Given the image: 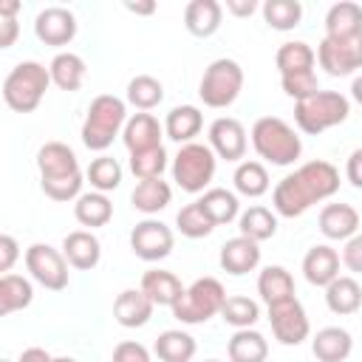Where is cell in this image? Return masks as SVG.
Returning <instances> with one entry per match:
<instances>
[{"label": "cell", "mask_w": 362, "mask_h": 362, "mask_svg": "<svg viewBox=\"0 0 362 362\" xmlns=\"http://www.w3.org/2000/svg\"><path fill=\"white\" fill-rule=\"evenodd\" d=\"M130 201H133V206H136L139 212H144V215H156V212H161V209L173 201V189H170V184L161 181V178L139 181L136 189L130 192Z\"/></svg>", "instance_id": "4dcf8cb0"}, {"label": "cell", "mask_w": 362, "mask_h": 362, "mask_svg": "<svg viewBox=\"0 0 362 362\" xmlns=\"http://www.w3.org/2000/svg\"><path fill=\"white\" fill-rule=\"evenodd\" d=\"M223 6L218 0H189L184 8V25L192 37H212L221 28Z\"/></svg>", "instance_id": "cb8c5ba5"}, {"label": "cell", "mask_w": 362, "mask_h": 362, "mask_svg": "<svg viewBox=\"0 0 362 362\" xmlns=\"http://www.w3.org/2000/svg\"><path fill=\"white\" fill-rule=\"evenodd\" d=\"M17 362H54V356L48 351H42V348H28V351L20 354Z\"/></svg>", "instance_id": "f5cc1de1"}, {"label": "cell", "mask_w": 362, "mask_h": 362, "mask_svg": "<svg viewBox=\"0 0 362 362\" xmlns=\"http://www.w3.org/2000/svg\"><path fill=\"white\" fill-rule=\"evenodd\" d=\"M263 20L274 31H291L303 20V6L297 0H266L263 3Z\"/></svg>", "instance_id": "ab89813d"}, {"label": "cell", "mask_w": 362, "mask_h": 362, "mask_svg": "<svg viewBox=\"0 0 362 362\" xmlns=\"http://www.w3.org/2000/svg\"><path fill=\"white\" fill-rule=\"evenodd\" d=\"M20 11V3L17 0H6V3H0V17H14Z\"/></svg>", "instance_id": "11a10c76"}, {"label": "cell", "mask_w": 362, "mask_h": 362, "mask_svg": "<svg viewBox=\"0 0 362 362\" xmlns=\"http://www.w3.org/2000/svg\"><path fill=\"white\" fill-rule=\"evenodd\" d=\"M156 305H167V308H173L178 300H181V294L187 291L184 286H181V280L173 274V272H164V269H147L144 274H141V286H139Z\"/></svg>", "instance_id": "7402d4cb"}, {"label": "cell", "mask_w": 362, "mask_h": 362, "mask_svg": "<svg viewBox=\"0 0 362 362\" xmlns=\"http://www.w3.org/2000/svg\"><path fill=\"white\" fill-rule=\"evenodd\" d=\"M232 181H235V189L246 198H260L263 192H269V173L260 161H240Z\"/></svg>", "instance_id": "f35d334b"}, {"label": "cell", "mask_w": 362, "mask_h": 362, "mask_svg": "<svg viewBox=\"0 0 362 362\" xmlns=\"http://www.w3.org/2000/svg\"><path fill=\"white\" fill-rule=\"evenodd\" d=\"M356 34H362V6L351 3V0L334 3L325 14V37L348 40Z\"/></svg>", "instance_id": "d4e9b609"}, {"label": "cell", "mask_w": 362, "mask_h": 362, "mask_svg": "<svg viewBox=\"0 0 362 362\" xmlns=\"http://www.w3.org/2000/svg\"><path fill=\"white\" fill-rule=\"evenodd\" d=\"M229 362H266L269 356V342L260 331L255 328H240L232 334L229 345Z\"/></svg>", "instance_id": "f1b7e54d"}, {"label": "cell", "mask_w": 362, "mask_h": 362, "mask_svg": "<svg viewBox=\"0 0 362 362\" xmlns=\"http://www.w3.org/2000/svg\"><path fill=\"white\" fill-rule=\"evenodd\" d=\"M48 85H51V71L42 62L25 59V62H17L3 79V99L11 110L31 113L40 107Z\"/></svg>", "instance_id": "277c9868"}, {"label": "cell", "mask_w": 362, "mask_h": 362, "mask_svg": "<svg viewBox=\"0 0 362 362\" xmlns=\"http://www.w3.org/2000/svg\"><path fill=\"white\" fill-rule=\"evenodd\" d=\"M345 175H348V181H351L356 189H362V147H359V150H354V153L348 156Z\"/></svg>", "instance_id": "681fc988"}, {"label": "cell", "mask_w": 362, "mask_h": 362, "mask_svg": "<svg viewBox=\"0 0 362 362\" xmlns=\"http://www.w3.org/2000/svg\"><path fill=\"white\" fill-rule=\"evenodd\" d=\"M339 189V170L331 161H305L300 164L294 173H288L286 178H280V184L272 192V204L274 212L283 218H300L303 212H308L317 201L331 198Z\"/></svg>", "instance_id": "6da1fadb"}, {"label": "cell", "mask_w": 362, "mask_h": 362, "mask_svg": "<svg viewBox=\"0 0 362 362\" xmlns=\"http://www.w3.org/2000/svg\"><path fill=\"white\" fill-rule=\"evenodd\" d=\"M195 339L187 334V331H175V328H170V331H164V334H158V339H156V356L161 359V362H189L192 356H195Z\"/></svg>", "instance_id": "d6a6232c"}, {"label": "cell", "mask_w": 362, "mask_h": 362, "mask_svg": "<svg viewBox=\"0 0 362 362\" xmlns=\"http://www.w3.org/2000/svg\"><path fill=\"white\" fill-rule=\"evenodd\" d=\"M240 88H243V68L235 59L221 57L206 65L198 85V96L206 107H229L238 99Z\"/></svg>", "instance_id": "ba28073f"}, {"label": "cell", "mask_w": 362, "mask_h": 362, "mask_svg": "<svg viewBox=\"0 0 362 362\" xmlns=\"http://www.w3.org/2000/svg\"><path fill=\"white\" fill-rule=\"evenodd\" d=\"M173 243H175L173 229L161 221H153V218L136 223L133 232H130V249L136 252V257H141L147 263L164 260L173 252Z\"/></svg>", "instance_id": "4fadbf2b"}, {"label": "cell", "mask_w": 362, "mask_h": 362, "mask_svg": "<svg viewBox=\"0 0 362 362\" xmlns=\"http://www.w3.org/2000/svg\"><path fill=\"white\" fill-rule=\"evenodd\" d=\"M342 263H345V269L362 274V232H356L354 238L345 240V246H342Z\"/></svg>", "instance_id": "7dc6e473"}, {"label": "cell", "mask_w": 362, "mask_h": 362, "mask_svg": "<svg viewBox=\"0 0 362 362\" xmlns=\"http://www.w3.org/2000/svg\"><path fill=\"white\" fill-rule=\"evenodd\" d=\"M17 249H20V246H17V240H14L11 235H0V272H3V274H11V266H14V260L20 257Z\"/></svg>", "instance_id": "c3c4849f"}, {"label": "cell", "mask_w": 362, "mask_h": 362, "mask_svg": "<svg viewBox=\"0 0 362 362\" xmlns=\"http://www.w3.org/2000/svg\"><path fill=\"white\" fill-rule=\"evenodd\" d=\"M238 229H240V235L243 238H252V240H269V238H274V232H277V218H274V212L272 209H266V206H249L246 212H240V218H238Z\"/></svg>", "instance_id": "8d00e7d4"}, {"label": "cell", "mask_w": 362, "mask_h": 362, "mask_svg": "<svg viewBox=\"0 0 362 362\" xmlns=\"http://www.w3.org/2000/svg\"><path fill=\"white\" fill-rule=\"evenodd\" d=\"M311 351L320 362H345L354 351V339L345 328L339 325H328V328H320L311 339Z\"/></svg>", "instance_id": "603a6c76"}, {"label": "cell", "mask_w": 362, "mask_h": 362, "mask_svg": "<svg viewBox=\"0 0 362 362\" xmlns=\"http://www.w3.org/2000/svg\"><path fill=\"white\" fill-rule=\"evenodd\" d=\"M215 153L209 144H181V150L173 158V181L184 189V192H204V187H209L212 175H215Z\"/></svg>", "instance_id": "9c48e42d"}, {"label": "cell", "mask_w": 362, "mask_h": 362, "mask_svg": "<svg viewBox=\"0 0 362 362\" xmlns=\"http://www.w3.org/2000/svg\"><path fill=\"white\" fill-rule=\"evenodd\" d=\"M303 274L311 286H328L339 277V252L328 243H317L303 257Z\"/></svg>", "instance_id": "e0dca14e"}, {"label": "cell", "mask_w": 362, "mask_h": 362, "mask_svg": "<svg viewBox=\"0 0 362 362\" xmlns=\"http://www.w3.org/2000/svg\"><path fill=\"white\" fill-rule=\"evenodd\" d=\"M206 362H218V359H206Z\"/></svg>", "instance_id": "680465c9"}, {"label": "cell", "mask_w": 362, "mask_h": 362, "mask_svg": "<svg viewBox=\"0 0 362 362\" xmlns=\"http://www.w3.org/2000/svg\"><path fill=\"white\" fill-rule=\"evenodd\" d=\"M325 305L339 317L356 314L362 305V286L354 277H337L325 286Z\"/></svg>", "instance_id": "83f0119b"}, {"label": "cell", "mask_w": 362, "mask_h": 362, "mask_svg": "<svg viewBox=\"0 0 362 362\" xmlns=\"http://www.w3.org/2000/svg\"><path fill=\"white\" fill-rule=\"evenodd\" d=\"M280 85H283V93L291 96V99H297V102L320 93V82H317V74L314 71L286 74V76H280Z\"/></svg>", "instance_id": "f6af8a7d"}, {"label": "cell", "mask_w": 362, "mask_h": 362, "mask_svg": "<svg viewBox=\"0 0 362 362\" xmlns=\"http://www.w3.org/2000/svg\"><path fill=\"white\" fill-rule=\"evenodd\" d=\"M269 322H272V334L280 345H300L311 334L305 308L297 297L277 303V305H269Z\"/></svg>", "instance_id": "7c38bea8"}, {"label": "cell", "mask_w": 362, "mask_h": 362, "mask_svg": "<svg viewBox=\"0 0 362 362\" xmlns=\"http://www.w3.org/2000/svg\"><path fill=\"white\" fill-rule=\"evenodd\" d=\"M223 322H229L232 328H252L260 320V305L249 297H226L223 308H221Z\"/></svg>", "instance_id": "7bdbcfd3"}, {"label": "cell", "mask_w": 362, "mask_h": 362, "mask_svg": "<svg viewBox=\"0 0 362 362\" xmlns=\"http://www.w3.org/2000/svg\"><path fill=\"white\" fill-rule=\"evenodd\" d=\"M37 170H40V184L42 192L51 201H74L82 195V170L76 161V153L62 144V141H48L37 150Z\"/></svg>", "instance_id": "7a4b0ae2"}, {"label": "cell", "mask_w": 362, "mask_h": 362, "mask_svg": "<svg viewBox=\"0 0 362 362\" xmlns=\"http://www.w3.org/2000/svg\"><path fill=\"white\" fill-rule=\"evenodd\" d=\"M34 34L45 45H54V48L68 45L76 37V17H74V11H68L62 6H48L37 14Z\"/></svg>", "instance_id": "5bb4252c"}, {"label": "cell", "mask_w": 362, "mask_h": 362, "mask_svg": "<svg viewBox=\"0 0 362 362\" xmlns=\"http://www.w3.org/2000/svg\"><path fill=\"white\" fill-rule=\"evenodd\" d=\"M351 96H354V99L362 105V74L354 79V85H351Z\"/></svg>", "instance_id": "9f6ffc18"}, {"label": "cell", "mask_w": 362, "mask_h": 362, "mask_svg": "<svg viewBox=\"0 0 362 362\" xmlns=\"http://www.w3.org/2000/svg\"><path fill=\"white\" fill-rule=\"evenodd\" d=\"M252 147L263 161L274 167H288L303 153V141L294 127L277 116H260L252 124Z\"/></svg>", "instance_id": "3957f363"}, {"label": "cell", "mask_w": 362, "mask_h": 362, "mask_svg": "<svg viewBox=\"0 0 362 362\" xmlns=\"http://www.w3.org/2000/svg\"><path fill=\"white\" fill-rule=\"evenodd\" d=\"M3 362H11V359H3Z\"/></svg>", "instance_id": "91938a15"}, {"label": "cell", "mask_w": 362, "mask_h": 362, "mask_svg": "<svg viewBox=\"0 0 362 362\" xmlns=\"http://www.w3.org/2000/svg\"><path fill=\"white\" fill-rule=\"evenodd\" d=\"M257 294L263 297L266 305L294 300V277L283 266H266L257 277Z\"/></svg>", "instance_id": "4316f807"}, {"label": "cell", "mask_w": 362, "mask_h": 362, "mask_svg": "<svg viewBox=\"0 0 362 362\" xmlns=\"http://www.w3.org/2000/svg\"><path fill=\"white\" fill-rule=\"evenodd\" d=\"M198 204H201L204 212L215 221V226H218V223H229V221H235L238 212H240V201H238V195L229 192V189H223V187H212V189H206V192L198 198Z\"/></svg>", "instance_id": "e575fe53"}, {"label": "cell", "mask_w": 362, "mask_h": 362, "mask_svg": "<svg viewBox=\"0 0 362 362\" xmlns=\"http://www.w3.org/2000/svg\"><path fill=\"white\" fill-rule=\"evenodd\" d=\"M161 99H164V85L156 76L139 74V76H133L127 82V102L133 107H139L141 113L144 110H153L156 105H161Z\"/></svg>", "instance_id": "74e56055"}, {"label": "cell", "mask_w": 362, "mask_h": 362, "mask_svg": "<svg viewBox=\"0 0 362 362\" xmlns=\"http://www.w3.org/2000/svg\"><path fill=\"white\" fill-rule=\"evenodd\" d=\"M348 113H351V102L337 90H320L294 105V122L308 136H320L322 130L342 124Z\"/></svg>", "instance_id": "8992f818"}, {"label": "cell", "mask_w": 362, "mask_h": 362, "mask_svg": "<svg viewBox=\"0 0 362 362\" xmlns=\"http://www.w3.org/2000/svg\"><path fill=\"white\" fill-rule=\"evenodd\" d=\"M314 59H317L314 48H311L308 42H303V40L283 42V45L277 48V57H274V62H277V68H280V76H286V74H300V71H314Z\"/></svg>", "instance_id": "836d02e7"}, {"label": "cell", "mask_w": 362, "mask_h": 362, "mask_svg": "<svg viewBox=\"0 0 362 362\" xmlns=\"http://www.w3.org/2000/svg\"><path fill=\"white\" fill-rule=\"evenodd\" d=\"M54 362H76L74 356H54Z\"/></svg>", "instance_id": "6f0895ef"}, {"label": "cell", "mask_w": 362, "mask_h": 362, "mask_svg": "<svg viewBox=\"0 0 362 362\" xmlns=\"http://www.w3.org/2000/svg\"><path fill=\"white\" fill-rule=\"evenodd\" d=\"M359 229V212L351 204H328L320 212V232L328 240H348Z\"/></svg>", "instance_id": "44dd1931"}, {"label": "cell", "mask_w": 362, "mask_h": 362, "mask_svg": "<svg viewBox=\"0 0 362 362\" xmlns=\"http://www.w3.org/2000/svg\"><path fill=\"white\" fill-rule=\"evenodd\" d=\"M317 59H320V68H325V74L331 76H348L359 71L362 68V34L348 37V40L322 37L317 45Z\"/></svg>", "instance_id": "8fae6325"}, {"label": "cell", "mask_w": 362, "mask_h": 362, "mask_svg": "<svg viewBox=\"0 0 362 362\" xmlns=\"http://www.w3.org/2000/svg\"><path fill=\"white\" fill-rule=\"evenodd\" d=\"M164 170H167V150H164V147H153V150H141V153H130V173H133L139 181L161 178Z\"/></svg>", "instance_id": "ee69618b"}, {"label": "cell", "mask_w": 362, "mask_h": 362, "mask_svg": "<svg viewBox=\"0 0 362 362\" xmlns=\"http://www.w3.org/2000/svg\"><path fill=\"white\" fill-rule=\"evenodd\" d=\"M85 178L90 181V187L96 192H110V189H116L122 184V164L116 158H110V156H99V158H93L88 164Z\"/></svg>", "instance_id": "60d3db41"}, {"label": "cell", "mask_w": 362, "mask_h": 362, "mask_svg": "<svg viewBox=\"0 0 362 362\" xmlns=\"http://www.w3.org/2000/svg\"><path fill=\"white\" fill-rule=\"evenodd\" d=\"M74 215H76V221H79L82 226L96 229V226L110 223V218H113V204H110V198H107L105 192H82V195L76 198V204H74Z\"/></svg>", "instance_id": "1f68e13d"}, {"label": "cell", "mask_w": 362, "mask_h": 362, "mask_svg": "<svg viewBox=\"0 0 362 362\" xmlns=\"http://www.w3.org/2000/svg\"><path fill=\"white\" fill-rule=\"evenodd\" d=\"M127 124V107L119 96L113 93H102L90 102L85 124H82V144L88 150H107L113 144V139L119 136V130H124Z\"/></svg>", "instance_id": "5b68a950"}, {"label": "cell", "mask_w": 362, "mask_h": 362, "mask_svg": "<svg viewBox=\"0 0 362 362\" xmlns=\"http://www.w3.org/2000/svg\"><path fill=\"white\" fill-rule=\"evenodd\" d=\"M175 226H178V232L187 235V238H206V235L215 229V221L204 212V206H201L198 201H192V204H187V206L178 209Z\"/></svg>", "instance_id": "b9f144b4"}, {"label": "cell", "mask_w": 362, "mask_h": 362, "mask_svg": "<svg viewBox=\"0 0 362 362\" xmlns=\"http://www.w3.org/2000/svg\"><path fill=\"white\" fill-rule=\"evenodd\" d=\"M124 8L133 11V14H153L156 11V3H124Z\"/></svg>", "instance_id": "db71d44e"}, {"label": "cell", "mask_w": 362, "mask_h": 362, "mask_svg": "<svg viewBox=\"0 0 362 362\" xmlns=\"http://www.w3.org/2000/svg\"><path fill=\"white\" fill-rule=\"evenodd\" d=\"M113 362H150V351L141 342L127 339L113 348Z\"/></svg>", "instance_id": "bcb514c9"}, {"label": "cell", "mask_w": 362, "mask_h": 362, "mask_svg": "<svg viewBox=\"0 0 362 362\" xmlns=\"http://www.w3.org/2000/svg\"><path fill=\"white\" fill-rule=\"evenodd\" d=\"M31 300H34V288L25 277H20V274H3L0 277V314L3 317L31 305Z\"/></svg>", "instance_id": "d590c367"}, {"label": "cell", "mask_w": 362, "mask_h": 362, "mask_svg": "<svg viewBox=\"0 0 362 362\" xmlns=\"http://www.w3.org/2000/svg\"><path fill=\"white\" fill-rule=\"evenodd\" d=\"M25 269L48 291H62L68 286V260L48 243H34L25 249Z\"/></svg>", "instance_id": "30bf717a"}, {"label": "cell", "mask_w": 362, "mask_h": 362, "mask_svg": "<svg viewBox=\"0 0 362 362\" xmlns=\"http://www.w3.org/2000/svg\"><path fill=\"white\" fill-rule=\"evenodd\" d=\"M255 8H257L255 0H226V11H232L235 17H249L255 14Z\"/></svg>", "instance_id": "816d5d0a"}, {"label": "cell", "mask_w": 362, "mask_h": 362, "mask_svg": "<svg viewBox=\"0 0 362 362\" xmlns=\"http://www.w3.org/2000/svg\"><path fill=\"white\" fill-rule=\"evenodd\" d=\"M17 17H0V48H11L17 40Z\"/></svg>", "instance_id": "f907efd6"}, {"label": "cell", "mask_w": 362, "mask_h": 362, "mask_svg": "<svg viewBox=\"0 0 362 362\" xmlns=\"http://www.w3.org/2000/svg\"><path fill=\"white\" fill-rule=\"evenodd\" d=\"M223 303H226V291H223L221 280H215V277H198L181 294V300L173 305V317L178 322H187V325H198V322H206L209 317L221 314Z\"/></svg>", "instance_id": "52a82bcc"}, {"label": "cell", "mask_w": 362, "mask_h": 362, "mask_svg": "<svg viewBox=\"0 0 362 362\" xmlns=\"http://www.w3.org/2000/svg\"><path fill=\"white\" fill-rule=\"evenodd\" d=\"M62 255H65V260H68L74 269L88 272V269H93V266L99 263V257H102V243L96 240L93 232L76 229V232H68V235H65V240H62Z\"/></svg>", "instance_id": "d6986e66"}, {"label": "cell", "mask_w": 362, "mask_h": 362, "mask_svg": "<svg viewBox=\"0 0 362 362\" xmlns=\"http://www.w3.org/2000/svg\"><path fill=\"white\" fill-rule=\"evenodd\" d=\"M246 127L232 119V116H221L209 124V147L218 158L226 161H240L246 156Z\"/></svg>", "instance_id": "9a60e30c"}, {"label": "cell", "mask_w": 362, "mask_h": 362, "mask_svg": "<svg viewBox=\"0 0 362 362\" xmlns=\"http://www.w3.org/2000/svg\"><path fill=\"white\" fill-rule=\"evenodd\" d=\"M122 141L130 153H141V150H153L161 147V124L153 113H136L127 119L124 130H122Z\"/></svg>", "instance_id": "ffe728a7"}, {"label": "cell", "mask_w": 362, "mask_h": 362, "mask_svg": "<svg viewBox=\"0 0 362 362\" xmlns=\"http://www.w3.org/2000/svg\"><path fill=\"white\" fill-rule=\"evenodd\" d=\"M156 303L141 288H124L113 303V317L124 328H141L150 322Z\"/></svg>", "instance_id": "ac0fdd59"}, {"label": "cell", "mask_w": 362, "mask_h": 362, "mask_svg": "<svg viewBox=\"0 0 362 362\" xmlns=\"http://www.w3.org/2000/svg\"><path fill=\"white\" fill-rule=\"evenodd\" d=\"M51 71V82L59 88V90H79L82 79H85V59L79 54H71V51H62L51 59L48 65Z\"/></svg>", "instance_id": "f546056e"}, {"label": "cell", "mask_w": 362, "mask_h": 362, "mask_svg": "<svg viewBox=\"0 0 362 362\" xmlns=\"http://www.w3.org/2000/svg\"><path fill=\"white\" fill-rule=\"evenodd\" d=\"M257 263H260V246L252 238L238 235V238H229L221 246V269L229 272V274H235V277L255 272Z\"/></svg>", "instance_id": "2e32d148"}, {"label": "cell", "mask_w": 362, "mask_h": 362, "mask_svg": "<svg viewBox=\"0 0 362 362\" xmlns=\"http://www.w3.org/2000/svg\"><path fill=\"white\" fill-rule=\"evenodd\" d=\"M201 127H204V116L195 105H178L164 119V133L178 144H189L201 133Z\"/></svg>", "instance_id": "484cf974"}]
</instances>
